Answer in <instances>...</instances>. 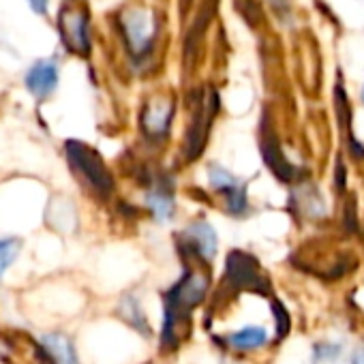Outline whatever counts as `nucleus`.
<instances>
[{
	"label": "nucleus",
	"mask_w": 364,
	"mask_h": 364,
	"mask_svg": "<svg viewBox=\"0 0 364 364\" xmlns=\"http://www.w3.org/2000/svg\"><path fill=\"white\" fill-rule=\"evenodd\" d=\"M65 150H67V159H69V165L73 167V171L95 193L107 196L114 189V180H112L109 169L105 167V163L92 148H88L82 141L71 139V141H67Z\"/></svg>",
	"instance_id": "nucleus-1"
},
{
	"label": "nucleus",
	"mask_w": 364,
	"mask_h": 364,
	"mask_svg": "<svg viewBox=\"0 0 364 364\" xmlns=\"http://www.w3.org/2000/svg\"><path fill=\"white\" fill-rule=\"evenodd\" d=\"M206 294V279L202 274H187L178 281L167 298V319H165V334L178 330L180 321H187L189 313L202 302Z\"/></svg>",
	"instance_id": "nucleus-2"
},
{
	"label": "nucleus",
	"mask_w": 364,
	"mask_h": 364,
	"mask_svg": "<svg viewBox=\"0 0 364 364\" xmlns=\"http://www.w3.org/2000/svg\"><path fill=\"white\" fill-rule=\"evenodd\" d=\"M228 279L232 283H236V287L240 289H257L264 291L266 283L259 277L257 266L251 262V257L242 255V253H232L230 262H228Z\"/></svg>",
	"instance_id": "nucleus-3"
},
{
	"label": "nucleus",
	"mask_w": 364,
	"mask_h": 364,
	"mask_svg": "<svg viewBox=\"0 0 364 364\" xmlns=\"http://www.w3.org/2000/svg\"><path fill=\"white\" fill-rule=\"evenodd\" d=\"M60 35L71 52L86 54L90 50L88 41V24L86 18L77 11H63L60 14Z\"/></svg>",
	"instance_id": "nucleus-4"
},
{
	"label": "nucleus",
	"mask_w": 364,
	"mask_h": 364,
	"mask_svg": "<svg viewBox=\"0 0 364 364\" xmlns=\"http://www.w3.org/2000/svg\"><path fill=\"white\" fill-rule=\"evenodd\" d=\"M56 84H58V67L54 65V60H39L26 73V86L37 99L52 95Z\"/></svg>",
	"instance_id": "nucleus-5"
},
{
	"label": "nucleus",
	"mask_w": 364,
	"mask_h": 364,
	"mask_svg": "<svg viewBox=\"0 0 364 364\" xmlns=\"http://www.w3.org/2000/svg\"><path fill=\"white\" fill-rule=\"evenodd\" d=\"M124 33H127L129 48L133 52H141L150 46L152 28H150V22L144 14H129L124 18Z\"/></svg>",
	"instance_id": "nucleus-6"
},
{
	"label": "nucleus",
	"mask_w": 364,
	"mask_h": 364,
	"mask_svg": "<svg viewBox=\"0 0 364 364\" xmlns=\"http://www.w3.org/2000/svg\"><path fill=\"white\" fill-rule=\"evenodd\" d=\"M187 234H189L191 247H193L204 259H208V257L215 255V251H217V236H215V232H213L210 225H204V223L193 225Z\"/></svg>",
	"instance_id": "nucleus-7"
},
{
	"label": "nucleus",
	"mask_w": 364,
	"mask_h": 364,
	"mask_svg": "<svg viewBox=\"0 0 364 364\" xmlns=\"http://www.w3.org/2000/svg\"><path fill=\"white\" fill-rule=\"evenodd\" d=\"M266 341H268V332L264 328H257V326L242 328V330H238V332H234L230 336V345L234 349H240V351L257 349V347L266 345Z\"/></svg>",
	"instance_id": "nucleus-8"
},
{
	"label": "nucleus",
	"mask_w": 364,
	"mask_h": 364,
	"mask_svg": "<svg viewBox=\"0 0 364 364\" xmlns=\"http://www.w3.org/2000/svg\"><path fill=\"white\" fill-rule=\"evenodd\" d=\"M43 347L52 353L56 364H75V351L65 336L48 334V336H43Z\"/></svg>",
	"instance_id": "nucleus-9"
},
{
	"label": "nucleus",
	"mask_w": 364,
	"mask_h": 364,
	"mask_svg": "<svg viewBox=\"0 0 364 364\" xmlns=\"http://www.w3.org/2000/svg\"><path fill=\"white\" fill-rule=\"evenodd\" d=\"M171 118V105H156V107H148L144 114V127L150 133H163L169 124Z\"/></svg>",
	"instance_id": "nucleus-10"
},
{
	"label": "nucleus",
	"mask_w": 364,
	"mask_h": 364,
	"mask_svg": "<svg viewBox=\"0 0 364 364\" xmlns=\"http://www.w3.org/2000/svg\"><path fill=\"white\" fill-rule=\"evenodd\" d=\"M18 253H20V242L18 240H11V238L0 240V277H3V272L14 264Z\"/></svg>",
	"instance_id": "nucleus-11"
},
{
	"label": "nucleus",
	"mask_w": 364,
	"mask_h": 364,
	"mask_svg": "<svg viewBox=\"0 0 364 364\" xmlns=\"http://www.w3.org/2000/svg\"><path fill=\"white\" fill-rule=\"evenodd\" d=\"M274 306V319H279V330H281V336L287 332V328H289V317H287V313H285V309L281 306V304H272Z\"/></svg>",
	"instance_id": "nucleus-12"
},
{
	"label": "nucleus",
	"mask_w": 364,
	"mask_h": 364,
	"mask_svg": "<svg viewBox=\"0 0 364 364\" xmlns=\"http://www.w3.org/2000/svg\"><path fill=\"white\" fill-rule=\"evenodd\" d=\"M28 3L35 9V14H46L48 9V0H28Z\"/></svg>",
	"instance_id": "nucleus-13"
},
{
	"label": "nucleus",
	"mask_w": 364,
	"mask_h": 364,
	"mask_svg": "<svg viewBox=\"0 0 364 364\" xmlns=\"http://www.w3.org/2000/svg\"><path fill=\"white\" fill-rule=\"evenodd\" d=\"M362 99H364V92H362Z\"/></svg>",
	"instance_id": "nucleus-14"
}]
</instances>
